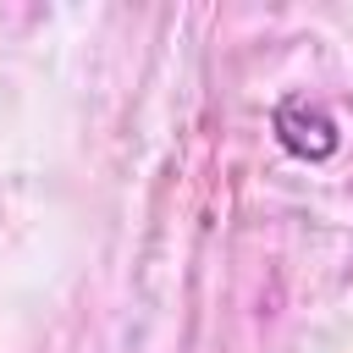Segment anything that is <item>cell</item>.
Returning a JSON list of instances; mask_svg holds the SVG:
<instances>
[{
	"label": "cell",
	"mask_w": 353,
	"mask_h": 353,
	"mask_svg": "<svg viewBox=\"0 0 353 353\" xmlns=\"http://www.w3.org/2000/svg\"><path fill=\"white\" fill-rule=\"evenodd\" d=\"M276 138H281V149L298 154V160H325V154L336 149V121H331L325 105L292 94V99L276 105Z\"/></svg>",
	"instance_id": "cell-1"
}]
</instances>
